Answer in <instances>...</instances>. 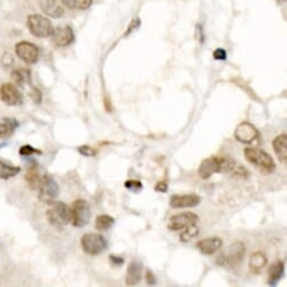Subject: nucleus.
Wrapping results in <instances>:
<instances>
[{
    "mask_svg": "<svg viewBox=\"0 0 287 287\" xmlns=\"http://www.w3.org/2000/svg\"><path fill=\"white\" fill-rule=\"evenodd\" d=\"M237 162L229 157H211L201 163L199 175L202 179H209L215 174H226L236 169Z\"/></svg>",
    "mask_w": 287,
    "mask_h": 287,
    "instance_id": "f257e3e1",
    "label": "nucleus"
},
{
    "mask_svg": "<svg viewBox=\"0 0 287 287\" xmlns=\"http://www.w3.org/2000/svg\"><path fill=\"white\" fill-rule=\"evenodd\" d=\"M244 153L246 159L248 160L251 165L258 168L261 174L268 175L275 170L276 166L274 159L267 152L257 149V148H246Z\"/></svg>",
    "mask_w": 287,
    "mask_h": 287,
    "instance_id": "f03ea898",
    "label": "nucleus"
},
{
    "mask_svg": "<svg viewBox=\"0 0 287 287\" xmlns=\"http://www.w3.org/2000/svg\"><path fill=\"white\" fill-rule=\"evenodd\" d=\"M47 221L54 227H63L71 221L70 206L64 204L63 202H56L50 204L46 212Z\"/></svg>",
    "mask_w": 287,
    "mask_h": 287,
    "instance_id": "7ed1b4c3",
    "label": "nucleus"
},
{
    "mask_svg": "<svg viewBox=\"0 0 287 287\" xmlns=\"http://www.w3.org/2000/svg\"><path fill=\"white\" fill-rule=\"evenodd\" d=\"M71 223L76 227L86 226L91 217V209L86 200L78 199L70 206Z\"/></svg>",
    "mask_w": 287,
    "mask_h": 287,
    "instance_id": "20e7f679",
    "label": "nucleus"
},
{
    "mask_svg": "<svg viewBox=\"0 0 287 287\" xmlns=\"http://www.w3.org/2000/svg\"><path fill=\"white\" fill-rule=\"evenodd\" d=\"M246 248L242 242L236 241L220 255L217 262L227 267L239 266L245 259Z\"/></svg>",
    "mask_w": 287,
    "mask_h": 287,
    "instance_id": "39448f33",
    "label": "nucleus"
},
{
    "mask_svg": "<svg viewBox=\"0 0 287 287\" xmlns=\"http://www.w3.org/2000/svg\"><path fill=\"white\" fill-rule=\"evenodd\" d=\"M27 27L34 36L41 38L50 37L54 31L52 23L46 17L37 14L27 17Z\"/></svg>",
    "mask_w": 287,
    "mask_h": 287,
    "instance_id": "423d86ee",
    "label": "nucleus"
},
{
    "mask_svg": "<svg viewBox=\"0 0 287 287\" xmlns=\"http://www.w3.org/2000/svg\"><path fill=\"white\" fill-rule=\"evenodd\" d=\"M38 199L45 204H51L58 199L60 194V188H59L56 179L49 174L42 176L41 182L38 187Z\"/></svg>",
    "mask_w": 287,
    "mask_h": 287,
    "instance_id": "0eeeda50",
    "label": "nucleus"
},
{
    "mask_svg": "<svg viewBox=\"0 0 287 287\" xmlns=\"http://www.w3.org/2000/svg\"><path fill=\"white\" fill-rule=\"evenodd\" d=\"M81 248L89 256H98L107 249V240L101 234L86 233L81 237Z\"/></svg>",
    "mask_w": 287,
    "mask_h": 287,
    "instance_id": "6e6552de",
    "label": "nucleus"
},
{
    "mask_svg": "<svg viewBox=\"0 0 287 287\" xmlns=\"http://www.w3.org/2000/svg\"><path fill=\"white\" fill-rule=\"evenodd\" d=\"M197 223H199V216L195 213L185 212L171 216L169 222H168V229L171 231H179L186 229L188 226L196 225Z\"/></svg>",
    "mask_w": 287,
    "mask_h": 287,
    "instance_id": "1a4fd4ad",
    "label": "nucleus"
},
{
    "mask_svg": "<svg viewBox=\"0 0 287 287\" xmlns=\"http://www.w3.org/2000/svg\"><path fill=\"white\" fill-rule=\"evenodd\" d=\"M0 101L8 106H18L23 103V95L14 83L6 82L0 87Z\"/></svg>",
    "mask_w": 287,
    "mask_h": 287,
    "instance_id": "9d476101",
    "label": "nucleus"
},
{
    "mask_svg": "<svg viewBox=\"0 0 287 287\" xmlns=\"http://www.w3.org/2000/svg\"><path fill=\"white\" fill-rule=\"evenodd\" d=\"M17 57L27 64H34L38 60V49L31 42L22 41L16 44L15 47Z\"/></svg>",
    "mask_w": 287,
    "mask_h": 287,
    "instance_id": "9b49d317",
    "label": "nucleus"
},
{
    "mask_svg": "<svg viewBox=\"0 0 287 287\" xmlns=\"http://www.w3.org/2000/svg\"><path fill=\"white\" fill-rule=\"evenodd\" d=\"M52 42L58 47H66L75 41V33L70 26H59L52 33Z\"/></svg>",
    "mask_w": 287,
    "mask_h": 287,
    "instance_id": "f8f14e48",
    "label": "nucleus"
},
{
    "mask_svg": "<svg viewBox=\"0 0 287 287\" xmlns=\"http://www.w3.org/2000/svg\"><path fill=\"white\" fill-rule=\"evenodd\" d=\"M258 131L257 128L248 122H244L237 125L234 131V136L239 142L245 145H250L258 137Z\"/></svg>",
    "mask_w": 287,
    "mask_h": 287,
    "instance_id": "ddd939ff",
    "label": "nucleus"
},
{
    "mask_svg": "<svg viewBox=\"0 0 287 287\" xmlns=\"http://www.w3.org/2000/svg\"><path fill=\"white\" fill-rule=\"evenodd\" d=\"M201 203L199 195H174L170 197V206L172 209H187V207H195Z\"/></svg>",
    "mask_w": 287,
    "mask_h": 287,
    "instance_id": "4468645a",
    "label": "nucleus"
},
{
    "mask_svg": "<svg viewBox=\"0 0 287 287\" xmlns=\"http://www.w3.org/2000/svg\"><path fill=\"white\" fill-rule=\"evenodd\" d=\"M222 245H223V242H222L220 237L213 236L201 240L199 244H197V248H199V250L203 255L211 256L214 255L216 251H219L222 248Z\"/></svg>",
    "mask_w": 287,
    "mask_h": 287,
    "instance_id": "2eb2a0df",
    "label": "nucleus"
},
{
    "mask_svg": "<svg viewBox=\"0 0 287 287\" xmlns=\"http://www.w3.org/2000/svg\"><path fill=\"white\" fill-rule=\"evenodd\" d=\"M142 271H143V265L140 260H132L128 265L127 274H126V284L127 285H136L140 283L142 278Z\"/></svg>",
    "mask_w": 287,
    "mask_h": 287,
    "instance_id": "dca6fc26",
    "label": "nucleus"
},
{
    "mask_svg": "<svg viewBox=\"0 0 287 287\" xmlns=\"http://www.w3.org/2000/svg\"><path fill=\"white\" fill-rule=\"evenodd\" d=\"M42 11L53 18H60L64 15V8L56 0H42Z\"/></svg>",
    "mask_w": 287,
    "mask_h": 287,
    "instance_id": "f3484780",
    "label": "nucleus"
},
{
    "mask_svg": "<svg viewBox=\"0 0 287 287\" xmlns=\"http://www.w3.org/2000/svg\"><path fill=\"white\" fill-rule=\"evenodd\" d=\"M273 148L277 158L281 163H287V135L281 134L273 141Z\"/></svg>",
    "mask_w": 287,
    "mask_h": 287,
    "instance_id": "a211bd4d",
    "label": "nucleus"
},
{
    "mask_svg": "<svg viewBox=\"0 0 287 287\" xmlns=\"http://www.w3.org/2000/svg\"><path fill=\"white\" fill-rule=\"evenodd\" d=\"M33 163L34 165H31L29 168H27V171L25 174V180L31 189L37 190L39 187V182H41V179H42V176L39 175L38 166L35 165V162H33Z\"/></svg>",
    "mask_w": 287,
    "mask_h": 287,
    "instance_id": "6ab92c4d",
    "label": "nucleus"
},
{
    "mask_svg": "<svg viewBox=\"0 0 287 287\" xmlns=\"http://www.w3.org/2000/svg\"><path fill=\"white\" fill-rule=\"evenodd\" d=\"M284 274V262L281 260H277L274 264H271L268 269V285L275 286L278 284Z\"/></svg>",
    "mask_w": 287,
    "mask_h": 287,
    "instance_id": "aec40b11",
    "label": "nucleus"
},
{
    "mask_svg": "<svg viewBox=\"0 0 287 287\" xmlns=\"http://www.w3.org/2000/svg\"><path fill=\"white\" fill-rule=\"evenodd\" d=\"M21 167L9 165L0 160V179L8 180L21 172Z\"/></svg>",
    "mask_w": 287,
    "mask_h": 287,
    "instance_id": "412c9836",
    "label": "nucleus"
},
{
    "mask_svg": "<svg viewBox=\"0 0 287 287\" xmlns=\"http://www.w3.org/2000/svg\"><path fill=\"white\" fill-rule=\"evenodd\" d=\"M12 79L17 86L23 87L31 82V71L27 69H16L12 72Z\"/></svg>",
    "mask_w": 287,
    "mask_h": 287,
    "instance_id": "4be33fe9",
    "label": "nucleus"
},
{
    "mask_svg": "<svg viewBox=\"0 0 287 287\" xmlns=\"http://www.w3.org/2000/svg\"><path fill=\"white\" fill-rule=\"evenodd\" d=\"M267 264V258L264 254L261 252H256V254L250 257V269L255 273H259V271L264 268Z\"/></svg>",
    "mask_w": 287,
    "mask_h": 287,
    "instance_id": "5701e85b",
    "label": "nucleus"
},
{
    "mask_svg": "<svg viewBox=\"0 0 287 287\" xmlns=\"http://www.w3.org/2000/svg\"><path fill=\"white\" fill-rule=\"evenodd\" d=\"M114 223H115L114 217H112L111 215H107V214H103V215L97 216L95 226L98 231H106L108 229H111Z\"/></svg>",
    "mask_w": 287,
    "mask_h": 287,
    "instance_id": "b1692460",
    "label": "nucleus"
},
{
    "mask_svg": "<svg viewBox=\"0 0 287 287\" xmlns=\"http://www.w3.org/2000/svg\"><path fill=\"white\" fill-rule=\"evenodd\" d=\"M184 230L185 231L182 232L181 235H180V240L182 242H189L190 240L194 239V237H196L200 233V229H199V226H197V224L188 226Z\"/></svg>",
    "mask_w": 287,
    "mask_h": 287,
    "instance_id": "393cba45",
    "label": "nucleus"
},
{
    "mask_svg": "<svg viewBox=\"0 0 287 287\" xmlns=\"http://www.w3.org/2000/svg\"><path fill=\"white\" fill-rule=\"evenodd\" d=\"M19 155L23 156V157H28V156H32V155H42V151L35 149V148H33L32 146H29V145H25V146H23L21 149H19Z\"/></svg>",
    "mask_w": 287,
    "mask_h": 287,
    "instance_id": "a878e982",
    "label": "nucleus"
},
{
    "mask_svg": "<svg viewBox=\"0 0 287 287\" xmlns=\"http://www.w3.org/2000/svg\"><path fill=\"white\" fill-rule=\"evenodd\" d=\"M124 186L127 188L128 190H131L133 193L140 192L143 188V185L140 180H126L124 182Z\"/></svg>",
    "mask_w": 287,
    "mask_h": 287,
    "instance_id": "bb28decb",
    "label": "nucleus"
},
{
    "mask_svg": "<svg viewBox=\"0 0 287 287\" xmlns=\"http://www.w3.org/2000/svg\"><path fill=\"white\" fill-rule=\"evenodd\" d=\"M15 128H13L11 125L4 121V123H0V137L9 136L13 134Z\"/></svg>",
    "mask_w": 287,
    "mask_h": 287,
    "instance_id": "cd10ccee",
    "label": "nucleus"
},
{
    "mask_svg": "<svg viewBox=\"0 0 287 287\" xmlns=\"http://www.w3.org/2000/svg\"><path fill=\"white\" fill-rule=\"evenodd\" d=\"M78 151L80 155L85 156V157H95L96 156V151L92 149V148L88 147V146H81L78 148Z\"/></svg>",
    "mask_w": 287,
    "mask_h": 287,
    "instance_id": "c85d7f7f",
    "label": "nucleus"
},
{
    "mask_svg": "<svg viewBox=\"0 0 287 287\" xmlns=\"http://www.w3.org/2000/svg\"><path fill=\"white\" fill-rule=\"evenodd\" d=\"M31 98L34 101L35 104H39L42 101V92L39 89H37L36 87H33L32 88V91H31Z\"/></svg>",
    "mask_w": 287,
    "mask_h": 287,
    "instance_id": "c756f323",
    "label": "nucleus"
},
{
    "mask_svg": "<svg viewBox=\"0 0 287 287\" xmlns=\"http://www.w3.org/2000/svg\"><path fill=\"white\" fill-rule=\"evenodd\" d=\"M213 57H214L215 60L223 61L226 59V52L223 50V49H217V50H215L214 53H213Z\"/></svg>",
    "mask_w": 287,
    "mask_h": 287,
    "instance_id": "7c9ffc66",
    "label": "nucleus"
},
{
    "mask_svg": "<svg viewBox=\"0 0 287 287\" xmlns=\"http://www.w3.org/2000/svg\"><path fill=\"white\" fill-rule=\"evenodd\" d=\"M92 4V0H78V4H77V8L78 9H87L91 6Z\"/></svg>",
    "mask_w": 287,
    "mask_h": 287,
    "instance_id": "2f4dec72",
    "label": "nucleus"
},
{
    "mask_svg": "<svg viewBox=\"0 0 287 287\" xmlns=\"http://www.w3.org/2000/svg\"><path fill=\"white\" fill-rule=\"evenodd\" d=\"M110 259L112 261V264L115 265V266H122L123 264H124V259H123L122 257H118V256H115V255H111Z\"/></svg>",
    "mask_w": 287,
    "mask_h": 287,
    "instance_id": "473e14b6",
    "label": "nucleus"
},
{
    "mask_svg": "<svg viewBox=\"0 0 287 287\" xmlns=\"http://www.w3.org/2000/svg\"><path fill=\"white\" fill-rule=\"evenodd\" d=\"M146 279H147L148 284H149V285H155V284H156V277H155V275H153L152 271L149 270V269L147 270Z\"/></svg>",
    "mask_w": 287,
    "mask_h": 287,
    "instance_id": "72a5a7b5",
    "label": "nucleus"
},
{
    "mask_svg": "<svg viewBox=\"0 0 287 287\" xmlns=\"http://www.w3.org/2000/svg\"><path fill=\"white\" fill-rule=\"evenodd\" d=\"M60 2L64 5V6L68 7V8H77V4H78V0H60Z\"/></svg>",
    "mask_w": 287,
    "mask_h": 287,
    "instance_id": "f704fd0d",
    "label": "nucleus"
},
{
    "mask_svg": "<svg viewBox=\"0 0 287 287\" xmlns=\"http://www.w3.org/2000/svg\"><path fill=\"white\" fill-rule=\"evenodd\" d=\"M156 190L160 192V193H166L168 190V184L165 181L158 182L157 186H156Z\"/></svg>",
    "mask_w": 287,
    "mask_h": 287,
    "instance_id": "c9c22d12",
    "label": "nucleus"
},
{
    "mask_svg": "<svg viewBox=\"0 0 287 287\" xmlns=\"http://www.w3.org/2000/svg\"><path fill=\"white\" fill-rule=\"evenodd\" d=\"M138 25H140V21H138V19L136 18V19H134V21H133L132 23H131V25L128 26V29H127V32H126V34H130L133 29H135Z\"/></svg>",
    "mask_w": 287,
    "mask_h": 287,
    "instance_id": "e433bc0d",
    "label": "nucleus"
},
{
    "mask_svg": "<svg viewBox=\"0 0 287 287\" xmlns=\"http://www.w3.org/2000/svg\"><path fill=\"white\" fill-rule=\"evenodd\" d=\"M56 2H58V0H56Z\"/></svg>",
    "mask_w": 287,
    "mask_h": 287,
    "instance_id": "4c0bfd02",
    "label": "nucleus"
}]
</instances>
